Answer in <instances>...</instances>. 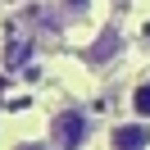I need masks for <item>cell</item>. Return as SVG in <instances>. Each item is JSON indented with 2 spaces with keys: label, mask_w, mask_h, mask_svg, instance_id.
<instances>
[{
  "label": "cell",
  "mask_w": 150,
  "mask_h": 150,
  "mask_svg": "<svg viewBox=\"0 0 150 150\" xmlns=\"http://www.w3.org/2000/svg\"><path fill=\"white\" fill-rule=\"evenodd\" d=\"M109 150H150V123H114Z\"/></svg>",
  "instance_id": "obj_2"
},
{
  "label": "cell",
  "mask_w": 150,
  "mask_h": 150,
  "mask_svg": "<svg viewBox=\"0 0 150 150\" xmlns=\"http://www.w3.org/2000/svg\"><path fill=\"white\" fill-rule=\"evenodd\" d=\"M91 141V118L82 109H59L50 118V146L55 150H82Z\"/></svg>",
  "instance_id": "obj_1"
},
{
  "label": "cell",
  "mask_w": 150,
  "mask_h": 150,
  "mask_svg": "<svg viewBox=\"0 0 150 150\" xmlns=\"http://www.w3.org/2000/svg\"><path fill=\"white\" fill-rule=\"evenodd\" d=\"M132 109H137V118L150 123V77H146V82H137V91H132Z\"/></svg>",
  "instance_id": "obj_3"
},
{
  "label": "cell",
  "mask_w": 150,
  "mask_h": 150,
  "mask_svg": "<svg viewBox=\"0 0 150 150\" xmlns=\"http://www.w3.org/2000/svg\"><path fill=\"white\" fill-rule=\"evenodd\" d=\"M18 150H55V146H41V141H23Z\"/></svg>",
  "instance_id": "obj_4"
}]
</instances>
